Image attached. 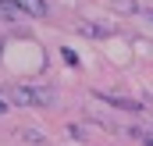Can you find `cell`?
<instances>
[{"mask_svg":"<svg viewBox=\"0 0 153 146\" xmlns=\"http://www.w3.org/2000/svg\"><path fill=\"white\" fill-rule=\"evenodd\" d=\"M7 96L14 107H50L53 104V89H43V86H11Z\"/></svg>","mask_w":153,"mask_h":146,"instance_id":"obj_1","label":"cell"},{"mask_svg":"<svg viewBox=\"0 0 153 146\" xmlns=\"http://www.w3.org/2000/svg\"><path fill=\"white\" fill-rule=\"evenodd\" d=\"M22 7V14H32V18H46L50 14V4L46 0H14Z\"/></svg>","mask_w":153,"mask_h":146,"instance_id":"obj_2","label":"cell"},{"mask_svg":"<svg viewBox=\"0 0 153 146\" xmlns=\"http://www.w3.org/2000/svg\"><path fill=\"white\" fill-rule=\"evenodd\" d=\"M100 100H103V104H114V107H121V110H143V104L125 100V96H107V93H100Z\"/></svg>","mask_w":153,"mask_h":146,"instance_id":"obj_3","label":"cell"},{"mask_svg":"<svg viewBox=\"0 0 153 146\" xmlns=\"http://www.w3.org/2000/svg\"><path fill=\"white\" fill-rule=\"evenodd\" d=\"M18 14H22V7H18L14 0H0V18H7V22H18Z\"/></svg>","mask_w":153,"mask_h":146,"instance_id":"obj_4","label":"cell"},{"mask_svg":"<svg viewBox=\"0 0 153 146\" xmlns=\"http://www.w3.org/2000/svg\"><path fill=\"white\" fill-rule=\"evenodd\" d=\"M82 32H85V36H111V29H107V25H93V22H85V25H82Z\"/></svg>","mask_w":153,"mask_h":146,"instance_id":"obj_5","label":"cell"},{"mask_svg":"<svg viewBox=\"0 0 153 146\" xmlns=\"http://www.w3.org/2000/svg\"><path fill=\"white\" fill-rule=\"evenodd\" d=\"M117 7H121V11H139V4H135V0H114Z\"/></svg>","mask_w":153,"mask_h":146,"instance_id":"obj_6","label":"cell"},{"mask_svg":"<svg viewBox=\"0 0 153 146\" xmlns=\"http://www.w3.org/2000/svg\"><path fill=\"white\" fill-rule=\"evenodd\" d=\"M22 136H25V139H29V143H43V139H39V132H36V128H25V132H22Z\"/></svg>","mask_w":153,"mask_h":146,"instance_id":"obj_7","label":"cell"},{"mask_svg":"<svg viewBox=\"0 0 153 146\" xmlns=\"http://www.w3.org/2000/svg\"><path fill=\"white\" fill-rule=\"evenodd\" d=\"M139 139H143V146H153V132H150V136H146V132H143V136H139Z\"/></svg>","mask_w":153,"mask_h":146,"instance_id":"obj_8","label":"cell"},{"mask_svg":"<svg viewBox=\"0 0 153 146\" xmlns=\"http://www.w3.org/2000/svg\"><path fill=\"white\" fill-rule=\"evenodd\" d=\"M0 114H7V104H4V100H0Z\"/></svg>","mask_w":153,"mask_h":146,"instance_id":"obj_9","label":"cell"}]
</instances>
